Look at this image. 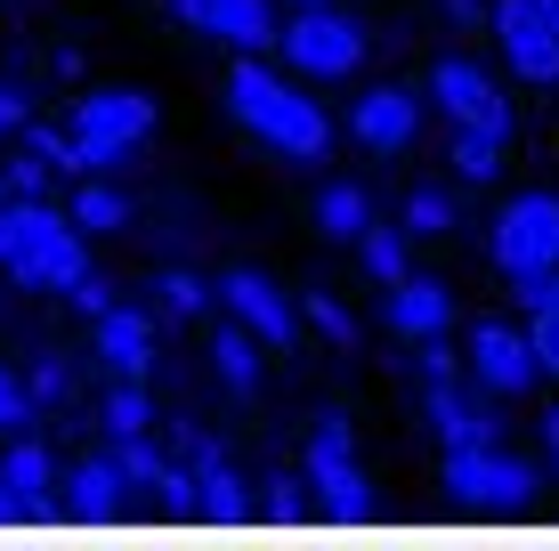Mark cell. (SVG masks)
<instances>
[{
    "label": "cell",
    "instance_id": "cell-21",
    "mask_svg": "<svg viewBox=\"0 0 559 551\" xmlns=\"http://www.w3.org/2000/svg\"><path fill=\"white\" fill-rule=\"evenodd\" d=\"M260 349H267V340H260L252 325H227L219 340H211V366H219V382L252 397V390H260Z\"/></svg>",
    "mask_w": 559,
    "mask_h": 551
},
{
    "label": "cell",
    "instance_id": "cell-15",
    "mask_svg": "<svg viewBox=\"0 0 559 551\" xmlns=\"http://www.w3.org/2000/svg\"><path fill=\"white\" fill-rule=\"evenodd\" d=\"M447 325H454V292L438 276H397L390 284V333L430 340V333H447Z\"/></svg>",
    "mask_w": 559,
    "mask_h": 551
},
{
    "label": "cell",
    "instance_id": "cell-28",
    "mask_svg": "<svg viewBox=\"0 0 559 551\" xmlns=\"http://www.w3.org/2000/svg\"><path fill=\"white\" fill-rule=\"evenodd\" d=\"M25 390H33V406H66V397H73V366H66V357H33V373H25Z\"/></svg>",
    "mask_w": 559,
    "mask_h": 551
},
{
    "label": "cell",
    "instance_id": "cell-33",
    "mask_svg": "<svg viewBox=\"0 0 559 551\" xmlns=\"http://www.w3.org/2000/svg\"><path fill=\"white\" fill-rule=\"evenodd\" d=\"M114 300H122V292H114V284H106L98 268H90L82 284H73V309H82V316H106V309H114Z\"/></svg>",
    "mask_w": 559,
    "mask_h": 551
},
{
    "label": "cell",
    "instance_id": "cell-14",
    "mask_svg": "<svg viewBox=\"0 0 559 551\" xmlns=\"http://www.w3.org/2000/svg\"><path fill=\"white\" fill-rule=\"evenodd\" d=\"M90 349H98L106 373H146V357H154V316L114 300L106 316H90Z\"/></svg>",
    "mask_w": 559,
    "mask_h": 551
},
{
    "label": "cell",
    "instance_id": "cell-16",
    "mask_svg": "<svg viewBox=\"0 0 559 551\" xmlns=\"http://www.w3.org/2000/svg\"><path fill=\"white\" fill-rule=\"evenodd\" d=\"M195 33H211L227 49H276V0H203Z\"/></svg>",
    "mask_w": 559,
    "mask_h": 551
},
{
    "label": "cell",
    "instance_id": "cell-36",
    "mask_svg": "<svg viewBox=\"0 0 559 551\" xmlns=\"http://www.w3.org/2000/svg\"><path fill=\"white\" fill-rule=\"evenodd\" d=\"M544 454H551V470H559V406L544 414Z\"/></svg>",
    "mask_w": 559,
    "mask_h": 551
},
{
    "label": "cell",
    "instance_id": "cell-39",
    "mask_svg": "<svg viewBox=\"0 0 559 551\" xmlns=\"http://www.w3.org/2000/svg\"><path fill=\"white\" fill-rule=\"evenodd\" d=\"M544 9H551V16H559V0H544Z\"/></svg>",
    "mask_w": 559,
    "mask_h": 551
},
{
    "label": "cell",
    "instance_id": "cell-22",
    "mask_svg": "<svg viewBox=\"0 0 559 551\" xmlns=\"http://www.w3.org/2000/svg\"><path fill=\"white\" fill-rule=\"evenodd\" d=\"M98 422H106V439H139V430L154 422L146 373H114V390H106V406H98Z\"/></svg>",
    "mask_w": 559,
    "mask_h": 551
},
{
    "label": "cell",
    "instance_id": "cell-7",
    "mask_svg": "<svg viewBox=\"0 0 559 551\" xmlns=\"http://www.w3.org/2000/svg\"><path fill=\"white\" fill-rule=\"evenodd\" d=\"M462 366H471V382L495 390V397H527L535 382H544L535 333L511 325V316H478V325H471V349H462Z\"/></svg>",
    "mask_w": 559,
    "mask_h": 551
},
{
    "label": "cell",
    "instance_id": "cell-25",
    "mask_svg": "<svg viewBox=\"0 0 559 551\" xmlns=\"http://www.w3.org/2000/svg\"><path fill=\"white\" fill-rule=\"evenodd\" d=\"M66 212L82 219V236H106V227H130V203H122V187H106V179L73 187V203H66Z\"/></svg>",
    "mask_w": 559,
    "mask_h": 551
},
{
    "label": "cell",
    "instance_id": "cell-29",
    "mask_svg": "<svg viewBox=\"0 0 559 551\" xmlns=\"http://www.w3.org/2000/svg\"><path fill=\"white\" fill-rule=\"evenodd\" d=\"M49 155H33V146L25 139H16V155H9V170H0V179H9V195H41V187H49Z\"/></svg>",
    "mask_w": 559,
    "mask_h": 551
},
{
    "label": "cell",
    "instance_id": "cell-11",
    "mask_svg": "<svg viewBox=\"0 0 559 551\" xmlns=\"http://www.w3.org/2000/svg\"><path fill=\"white\" fill-rule=\"evenodd\" d=\"M219 300L236 309V325H252L267 349H293L300 340V309L284 300V284L276 276H260V268H227L219 276Z\"/></svg>",
    "mask_w": 559,
    "mask_h": 551
},
{
    "label": "cell",
    "instance_id": "cell-19",
    "mask_svg": "<svg viewBox=\"0 0 559 551\" xmlns=\"http://www.w3.org/2000/svg\"><path fill=\"white\" fill-rule=\"evenodd\" d=\"M365 219H373V195H365L357 179H333V187L317 195V236H324V243H357Z\"/></svg>",
    "mask_w": 559,
    "mask_h": 551
},
{
    "label": "cell",
    "instance_id": "cell-9",
    "mask_svg": "<svg viewBox=\"0 0 559 551\" xmlns=\"http://www.w3.org/2000/svg\"><path fill=\"white\" fill-rule=\"evenodd\" d=\"M300 470H308V487H317L324 511H357L365 503V470L349 454V414L341 406L317 414V430H308V446H300Z\"/></svg>",
    "mask_w": 559,
    "mask_h": 551
},
{
    "label": "cell",
    "instance_id": "cell-17",
    "mask_svg": "<svg viewBox=\"0 0 559 551\" xmlns=\"http://www.w3.org/2000/svg\"><path fill=\"white\" fill-rule=\"evenodd\" d=\"M49 487H57V463H49V446L16 430V446L0 454V503H49Z\"/></svg>",
    "mask_w": 559,
    "mask_h": 551
},
{
    "label": "cell",
    "instance_id": "cell-31",
    "mask_svg": "<svg viewBox=\"0 0 559 551\" xmlns=\"http://www.w3.org/2000/svg\"><path fill=\"white\" fill-rule=\"evenodd\" d=\"M25 422H33V390L16 382V373H0V439H16Z\"/></svg>",
    "mask_w": 559,
    "mask_h": 551
},
{
    "label": "cell",
    "instance_id": "cell-27",
    "mask_svg": "<svg viewBox=\"0 0 559 551\" xmlns=\"http://www.w3.org/2000/svg\"><path fill=\"white\" fill-rule=\"evenodd\" d=\"M300 325H317L324 340H341V349H349V340H357V316L341 309L333 292H308V300H300Z\"/></svg>",
    "mask_w": 559,
    "mask_h": 551
},
{
    "label": "cell",
    "instance_id": "cell-38",
    "mask_svg": "<svg viewBox=\"0 0 559 551\" xmlns=\"http://www.w3.org/2000/svg\"><path fill=\"white\" fill-rule=\"evenodd\" d=\"M293 9H317V0H293Z\"/></svg>",
    "mask_w": 559,
    "mask_h": 551
},
{
    "label": "cell",
    "instance_id": "cell-23",
    "mask_svg": "<svg viewBox=\"0 0 559 551\" xmlns=\"http://www.w3.org/2000/svg\"><path fill=\"white\" fill-rule=\"evenodd\" d=\"M73 503L82 511H106V503H130V479H122V463H114V446L106 454H82V463H73Z\"/></svg>",
    "mask_w": 559,
    "mask_h": 551
},
{
    "label": "cell",
    "instance_id": "cell-20",
    "mask_svg": "<svg viewBox=\"0 0 559 551\" xmlns=\"http://www.w3.org/2000/svg\"><path fill=\"white\" fill-rule=\"evenodd\" d=\"M519 309H527V333H535V357H544V373H559V268L519 284Z\"/></svg>",
    "mask_w": 559,
    "mask_h": 551
},
{
    "label": "cell",
    "instance_id": "cell-10",
    "mask_svg": "<svg viewBox=\"0 0 559 551\" xmlns=\"http://www.w3.org/2000/svg\"><path fill=\"white\" fill-rule=\"evenodd\" d=\"M430 98L454 113V130H495V139H511L503 82H495L487 65H471V57H438V65H430Z\"/></svg>",
    "mask_w": 559,
    "mask_h": 551
},
{
    "label": "cell",
    "instance_id": "cell-35",
    "mask_svg": "<svg viewBox=\"0 0 559 551\" xmlns=\"http://www.w3.org/2000/svg\"><path fill=\"white\" fill-rule=\"evenodd\" d=\"M25 122H33V98H25L16 82H0V139H16Z\"/></svg>",
    "mask_w": 559,
    "mask_h": 551
},
{
    "label": "cell",
    "instance_id": "cell-8",
    "mask_svg": "<svg viewBox=\"0 0 559 551\" xmlns=\"http://www.w3.org/2000/svg\"><path fill=\"white\" fill-rule=\"evenodd\" d=\"M495 49L511 57L519 82H535V89L559 82V16L544 0H495Z\"/></svg>",
    "mask_w": 559,
    "mask_h": 551
},
{
    "label": "cell",
    "instance_id": "cell-3",
    "mask_svg": "<svg viewBox=\"0 0 559 551\" xmlns=\"http://www.w3.org/2000/svg\"><path fill=\"white\" fill-rule=\"evenodd\" d=\"M73 170H114L139 139H154V98L146 89H90L73 98Z\"/></svg>",
    "mask_w": 559,
    "mask_h": 551
},
{
    "label": "cell",
    "instance_id": "cell-13",
    "mask_svg": "<svg viewBox=\"0 0 559 551\" xmlns=\"http://www.w3.org/2000/svg\"><path fill=\"white\" fill-rule=\"evenodd\" d=\"M414 122H421V98L406 82H381L357 98V139L373 146V155H397V146H414Z\"/></svg>",
    "mask_w": 559,
    "mask_h": 551
},
{
    "label": "cell",
    "instance_id": "cell-18",
    "mask_svg": "<svg viewBox=\"0 0 559 551\" xmlns=\"http://www.w3.org/2000/svg\"><path fill=\"white\" fill-rule=\"evenodd\" d=\"M357 260H365V276L373 284H397V276H414V236H406V219H365V236H357Z\"/></svg>",
    "mask_w": 559,
    "mask_h": 551
},
{
    "label": "cell",
    "instance_id": "cell-2",
    "mask_svg": "<svg viewBox=\"0 0 559 551\" xmlns=\"http://www.w3.org/2000/svg\"><path fill=\"white\" fill-rule=\"evenodd\" d=\"M16 243H9V268L16 284H33V292H73V284L90 276V252H82V219L57 212L49 195H16Z\"/></svg>",
    "mask_w": 559,
    "mask_h": 551
},
{
    "label": "cell",
    "instance_id": "cell-5",
    "mask_svg": "<svg viewBox=\"0 0 559 551\" xmlns=\"http://www.w3.org/2000/svg\"><path fill=\"white\" fill-rule=\"evenodd\" d=\"M495 268L511 284L559 268V195L551 187H527V195H511L503 212H495Z\"/></svg>",
    "mask_w": 559,
    "mask_h": 551
},
{
    "label": "cell",
    "instance_id": "cell-37",
    "mask_svg": "<svg viewBox=\"0 0 559 551\" xmlns=\"http://www.w3.org/2000/svg\"><path fill=\"white\" fill-rule=\"evenodd\" d=\"M0 203H9V179H0Z\"/></svg>",
    "mask_w": 559,
    "mask_h": 551
},
{
    "label": "cell",
    "instance_id": "cell-34",
    "mask_svg": "<svg viewBox=\"0 0 559 551\" xmlns=\"http://www.w3.org/2000/svg\"><path fill=\"white\" fill-rule=\"evenodd\" d=\"M462 33H495V0H438Z\"/></svg>",
    "mask_w": 559,
    "mask_h": 551
},
{
    "label": "cell",
    "instance_id": "cell-1",
    "mask_svg": "<svg viewBox=\"0 0 559 551\" xmlns=\"http://www.w3.org/2000/svg\"><path fill=\"white\" fill-rule=\"evenodd\" d=\"M219 98H227V113H236L252 139H267L276 155H293V163H324V146H333V113L308 98L300 82L267 73L260 49H236V65H227Z\"/></svg>",
    "mask_w": 559,
    "mask_h": 551
},
{
    "label": "cell",
    "instance_id": "cell-32",
    "mask_svg": "<svg viewBox=\"0 0 559 551\" xmlns=\"http://www.w3.org/2000/svg\"><path fill=\"white\" fill-rule=\"evenodd\" d=\"M414 366H421V382H454L462 357L447 349V333H430V340H414Z\"/></svg>",
    "mask_w": 559,
    "mask_h": 551
},
{
    "label": "cell",
    "instance_id": "cell-30",
    "mask_svg": "<svg viewBox=\"0 0 559 551\" xmlns=\"http://www.w3.org/2000/svg\"><path fill=\"white\" fill-rule=\"evenodd\" d=\"M203 300H211V292H203V276H187V268H170V276H163V316H195Z\"/></svg>",
    "mask_w": 559,
    "mask_h": 551
},
{
    "label": "cell",
    "instance_id": "cell-24",
    "mask_svg": "<svg viewBox=\"0 0 559 551\" xmlns=\"http://www.w3.org/2000/svg\"><path fill=\"white\" fill-rule=\"evenodd\" d=\"M462 227V203H454V187H414L406 195V236H454Z\"/></svg>",
    "mask_w": 559,
    "mask_h": 551
},
{
    "label": "cell",
    "instance_id": "cell-26",
    "mask_svg": "<svg viewBox=\"0 0 559 551\" xmlns=\"http://www.w3.org/2000/svg\"><path fill=\"white\" fill-rule=\"evenodd\" d=\"M503 146H511V139H495V130H454V170H462L471 187H487L495 170H503Z\"/></svg>",
    "mask_w": 559,
    "mask_h": 551
},
{
    "label": "cell",
    "instance_id": "cell-12",
    "mask_svg": "<svg viewBox=\"0 0 559 551\" xmlns=\"http://www.w3.org/2000/svg\"><path fill=\"white\" fill-rule=\"evenodd\" d=\"M430 430H438V446H487L495 439V390H462V373L454 382H430Z\"/></svg>",
    "mask_w": 559,
    "mask_h": 551
},
{
    "label": "cell",
    "instance_id": "cell-4",
    "mask_svg": "<svg viewBox=\"0 0 559 551\" xmlns=\"http://www.w3.org/2000/svg\"><path fill=\"white\" fill-rule=\"evenodd\" d=\"M276 57L300 73V82H341V73L365 65V25L341 16L333 0H317V9L293 16V25H276Z\"/></svg>",
    "mask_w": 559,
    "mask_h": 551
},
{
    "label": "cell",
    "instance_id": "cell-6",
    "mask_svg": "<svg viewBox=\"0 0 559 551\" xmlns=\"http://www.w3.org/2000/svg\"><path fill=\"white\" fill-rule=\"evenodd\" d=\"M535 463H519V454L503 446H447V495L454 503H471V511H519V503H535Z\"/></svg>",
    "mask_w": 559,
    "mask_h": 551
}]
</instances>
